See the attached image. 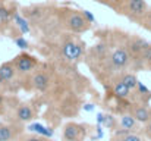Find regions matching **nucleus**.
<instances>
[{
	"label": "nucleus",
	"mask_w": 151,
	"mask_h": 141,
	"mask_svg": "<svg viewBox=\"0 0 151 141\" xmlns=\"http://www.w3.org/2000/svg\"><path fill=\"white\" fill-rule=\"evenodd\" d=\"M13 21H15V24L18 25V28L21 30V33H22V34H28V33H29L28 21H27V19H24L19 13H15V15H13Z\"/></svg>",
	"instance_id": "nucleus-17"
},
{
	"label": "nucleus",
	"mask_w": 151,
	"mask_h": 141,
	"mask_svg": "<svg viewBox=\"0 0 151 141\" xmlns=\"http://www.w3.org/2000/svg\"><path fill=\"white\" fill-rule=\"evenodd\" d=\"M138 121L134 118V115H128V113H125V115H122V118H120V128H123V129H126V131H129V132H135L137 129H138Z\"/></svg>",
	"instance_id": "nucleus-12"
},
{
	"label": "nucleus",
	"mask_w": 151,
	"mask_h": 141,
	"mask_svg": "<svg viewBox=\"0 0 151 141\" xmlns=\"http://www.w3.org/2000/svg\"><path fill=\"white\" fill-rule=\"evenodd\" d=\"M139 25H141V27H144L145 30H148V31L151 33V10H148V12H147V15L141 19Z\"/></svg>",
	"instance_id": "nucleus-22"
},
{
	"label": "nucleus",
	"mask_w": 151,
	"mask_h": 141,
	"mask_svg": "<svg viewBox=\"0 0 151 141\" xmlns=\"http://www.w3.org/2000/svg\"><path fill=\"white\" fill-rule=\"evenodd\" d=\"M148 10H150V7L145 0H125L123 13L132 21L141 22V19L147 15Z\"/></svg>",
	"instance_id": "nucleus-1"
},
{
	"label": "nucleus",
	"mask_w": 151,
	"mask_h": 141,
	"mask_svg": "<svg viewBox=\"0 0 151 141\" xmlns=\"http://www.w3.org/2000/svg\"><path fill=\"white\" fill-rule=\"evenodd\" d=\"M103 127H106L107 129H113L116 127V119L111 116V115H104V119H103Z\"/></svg>",
	"instance_id": "nucleus-20"
},
{
	"label": "nucleus",
	"mask_w": 151,
	"mask_h": 141,
	"mask_svg": "<svg viewBox=\"0 0 151 141\" xmlns=\"http://www.w3.org/2000/svg\"><path fill=\"white\" fill-rule=\"evenodd\" d=\"M84 110H85V112H93V110H94V104H91V103L84 104Z\"/></svg>",
	"instance_id": "nucleus-29"
},
{
	"label": "nucleus",
	"mask_w": 151,
	"mask_h": 141,
	"mask_svg": "<svg viewBox=\"0 0 151 141\" xmlns=\"http://www.w3.org/2000/svg\"><path fill=\"white\" fill-rule=\"evenodd\" d=\"M150 43H147L144 38H141V37H132L131 40H129V43H128V50H129V53H131V56L132 57H141V54H142V51H144V48L148 46Z\"/></svg>",
	"instance_id": "nucleus-6"
},
{
	"label": "nucleus",
	"mask_w": 151,
	"mask_h": 141,
	"mask_svg": "<svg viewBox=\"0 0 151 141\" xmlns=\"http://www.w3.org/2000/svg\"><path fill=\"white\" fill-rule=\"evenodd\" d=\"M34 118V110L29 104H21L16 110V119L19 122H28Z\"/></svg>",
	"instance_id": "nucleus-13"
},
{
	"label": "nucleus",
	"mask_w": 151,
	"mask_h": 141,
	"mask_svg": "<svg viewBox=\"0 0 151 141\" xmlns=\"http://www.w3.org/2000/svg\"><path fill=\"white\" fill-rule=\"evenodd\" d=\"M137 90H138V93H139V94H142V95H147V94H151V93H150V90H148V88H147V87H145V85H144L142 82H139V81H138Z\"/></svg>",
	"instance_id": "nucleus-25"
},
{
	"label": "nucleus",
	"mask_w": 151,
	"mask_h": 141,
	"mask_svg": "<svg viewBox=\"0 0 151 141\" xmlns=\"http://www.w3.org/2000/svg\"><path fill=\"white\" fill-rule=\"evenodd\" d=\"M90 22L85 19V16L76 10H69V13L65 18V27L72 33H84L90 28Z\"/></svg>",
	"instance_id": "nucleus-2"
},
{
	"label": "nucleus",
	"mask_w": 151,
	"mask_h": 141,
	"mask_svg": "<svg viewBox=\"0 0 151 141\" xmlns=\"http://www.w3.org/2000/svg\"><path fill=\"white\" fill-rule=\"evenodd\" d=\"M97 138H103V125L100 124H97Z\"/></svg>",
	"instance_id": "nucleus-28"
},
{
	"label": "nucleus",
	"mask_w": 151,
	"mask_h": 141,
	"mask_svg": "<svg viewBox=\"0 0 151 141\" xmlns=\"http://www.w3.org/2000/svg\"><path fill=\"white\" fill-rule=\"evenodd\" d=\"M85 135L87 131L79 124L69 122L63 128V141H81L82 138H85Z\"/></svg>",
	"instance_id": "nucleus-4"
},
{
	"label": "nucleus",
	"mask_w": 151,
	"mask_h": 141,
	"mask_svg": "<svg viewBox=\"0 0 151 141\" xmlns=\"http://www.w3.org/2000/svg\"><path fill=\"white\" fill-rule=\"evenodd\" d=\"M10 18H12V12H10L4 4L0 3V21H1V22H9Z\"/></svg>",
	"instance_id": "nucleus-18"
},
{
	"label": "nucleus",
	"mask_w": 151,
	"mask_h": 141,
	"mask_svg": "<svg viewBox=\"0 0 151 141\" xmlns=\"http://www.w3.org/2000/svg\"><path fill=\"white\" fill-rule=\"evenodd\" d=\"M131 57H132V56H131V53H129L128 47L120 46L111 53L110 60H111V65H113V68H114V69H125V68L129 65Z\"/></svg>",
	"instance_id": "nucleus-3"
},
{
	"label": "nucleus",
	"mask_w": 151,
	"mask_h": 141,
	"mask_svg": "<svg viewBox=\"0 0 151 141\" xmlns=\"http://www.w3.org/2000/svg\"><path fill=\"white\" fill-rule=\"evenodd\" d=\"M132 115L139 124H147L151 119V109H148L147 106H137L134 107Z\"/></svg>",
	"instance_id": "nucleus-11"
},
{
	"label": "nucleus",
	"mask_w": 151,
	"mask_h": 141,
	"mask_svg": "<svg viewBox=\"0 0 151 141\" xmlns=\"http://www.w3.org/2000/svg\"><path fill=\"white\" fill-rule=\"evenodd\" d=\"M139 60H142L144 63H147L148 66H151V44H148V46L144 48V51H142Z\"/></svg>",
	"instance_id": "nucleus-19"
},
{
	"label": "nucleus",
	"mask_w": 151,
	"mask_h": 141,
	"mask_svg": "<svg viewBox=\"0 0 151 141\" xmlns=\"http://www.w3.org/2000/svg\"><path fill=\"white\" fill-rule=\"evenodd\" d=\"M37 63H38L37 59L32 57V56H29V54H19L13 60V65H15V68H16V71L19 74H28V72H31L32 69H35Z\"/></svg>",
	"instance_id": "nucleus-5"
},
{
	"label": "nucleus",
	"mask_w": 151,
	"mask_h": 141,
	"mask_svg": "<svg viewBox=\"0 0 151 141\" xmlns=\"http://www.w3.org/2000/svg\"><path fill=\"white\" fill-rule=\"evenodd\" d=\"M113 94L119 98V100H125V98H128L129 97V94H131V90L122 82V81H117L114 85H113Z\"/></svg>",
	"instance_id": "nucleus-15"
},
{
	"label": "nucleus",
	"mask_w": 151,
	"mask_h": 141,
	"mask_svg": "<svg viewBox=\"0 0 151 141\" xmlns=\"http://www.w3.org/2000/svg\"><path fill=\"white\" fill-rule=\"evenodd\" d=\"M46 137H41V135H27V137H22L19 141H46Z\"/></svg>",
	"instance_id": "nucleus-24"
},
{
	"label": "nucleus",
	"mask_w": 151,
	"mask_h": 141,
	"mask_svg": "<svg viewBox=\"0 0 151 141\" xmlns=\"http://www.w3.org/2000/svg\"><path fill=\"white\" fill-rule=\"evenodd\" d=\"M120 81L132 91V90H137V85H138V78L134 75V74H123L122 75V78H120Z\"/></svg>",
	"instance_id": "nucleus-16"
},
{
	"label": "nucleus",
	"mask_w": 151,
	"mask_h": 141,
	"mask_svg": "<svg viewBox=\"0 0 151 141\" xmlns=\"http://www.w3.org/2000/svg\"><path fill=\"white\" fill-rule=\"evenodd\" d=\"M13 43H15L16 46L19 47L21 50H25V48L28 47V41H27L25 38H22V37H18V38H13Z\"/></svg>",
	"instance_id": "nucleus-23"
},
{
	"label": "nucleus",
	"mask_w": 151,
	"mask_h": 141,
	"mask_svg": "<svg viewBox=\"0 0 151 141\" xmlns=\"http://www.w3.org/2000/svg\"><path fill=\"white\" fill-rule=\"evenodd\" d=\"M82 15L85 16V19H87L90 24H94V22H96V18H94V15H93L90 10H82Z\"/></svg>",
	"instance_id": "nucleus-26"
},
{
	"label": "nucleus",
	"mask_w": 151,
	"mask_h": 141,
	"mask_svg": "<svg viewBox=\"0 0 151 141\" xmlns=\"http://www.w3.org/2000/svg\"><path fill=\"white\" fill-rule=\"evenodd\" d=\"M31 82H32V87L37 90V91H46L47 88H49V85H50V77L46 74V72H41V71H38V72H35L34 75H32V78H31Z\"/></svg>",
	"instance_id": "nucleus-7"
},
{
	"label": "nucleus",
	"mask_w": 151,
	"mask_h": 141,
	"mask_svg": "<svg viewBox=\"0 0 151 141\" xmlns=\"http://www.w3.org/2000/svg\"><path fill=\"white\" fill-rule=\"evenodd\" d=\"M28 129H29L31 132H35L37 135H41V137H46V138H51V137L54 135V131H53L51 128H46L44 125H41V124H38V122L31 124V125L28 127Z\"/></svg>",
	"instance_id": "nucleus-14"
},
{
	"label": "nucleus",
	"mask_w": 151,
	"mask_h": 141,
	"mask_svg": "<svg viewBox=\"0 0 151 141\" xmlns=\"http://www.w3.org/2000/svg\"><path fill=\"white\" fill-rule=\"evenodd\" d=\"M63 54L69 60L79 59L82 54V43H75V41H68L63 44Z\"/></svg>",
	"instance_id": "nucleus-8"
},
{
	"label": "nucleus",
	"mask_w": 151,
	"mask_h": 141,
	"mask_svg": "<svg viewBox=\"0 0 151 141\" xmlns=\"http://www.w3.org/2000/svg\"><path fill=\"white\" fill-rule=\"evenodd\" d=\"M16 74L13 62H6L0 66V82H9Z\"/></svg>",
	"instance_id": "nucleus-10"
},
{
	"label": "nucleus",
	"mask_w": 151,
	"mask_h": 141,
	"mask_svg": "<svg viewBox=\"0 0 151 141\" xmlns=\"http://www.w3.org/2000/svg\"><path fill=\"white\" fill-rule=\"evenodd\" d=\"M144 134H145V135H147V137H148V138L151 140V119L148 121V122H147V124H145V128H144Z\"/></svg>",
	"instance_id": "nucleus-27"
},
{
	"label": "nucleus",
	"mask_w": 151,
	"mask_h": 141,
	"mask_svg": "<svg viewBox=\"0 0 151 141\" xmlns=\"http://www.w3.org/2000/svg\"><path fill=\"white\" fill-rule=\"evenodd\" d=\"M119 140L117 141H144L138 134H135V132H128V134H125V135H122V137H117Z\"/></svg>",
	"instance_id": "nucleus-21"
},
{
	"label": "nucleus",
	"mask_w": 151,
	"mask_h": 141,
	"mask_svg": "<svg viewBox=\"0 0 151 141\" xmlns=\"http://www.w3.org/2000/svg\"><path fill=\"white\" fill-rule=\"evenodd\" d=\"M19 134V129L13 125L0 124V141H13Z\"/></svg>",
	"instance_id": "nucleus-9"
},
{
	"label": "nucleus",
	"mask_w": 151,
	"mask_h": 141,
	"mask_svg": "<svg viewBox=\"0 0 151 141\" xmlns=\"http://www.w3.org/2000/svg\"><path fill=\"white\" fill-rule=\"evenodd\" d=\"M1 106H3V95L0 94V107H1Z\"/></svg>",
	"instance_id": "nucleus-31"
},
{
	"label": "nucleus",
	"mask_w": 151,
	"mask_h": 141,
	"mask_svg": "<svg viewBox=\"0 0 151 141\" xmlns=\"http://www.w3.org/2000/svg\"><path fill=\"white\" fill-rule=\"evenodd\" d=\"M103 119H104V115H103V113H99V115H97V124L103 125Z\"/></svg>",
	"instance_id": "nucleus-30"
}]
</instances>
